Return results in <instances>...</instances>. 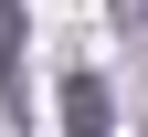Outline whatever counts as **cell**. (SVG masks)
<instances>
[{
    "label": "cell",
    "mask_w": 148,
    "mask_h": 137,
    "mask_svg": "<svg viewBox=\"0 0 148 137\" xmlns=\"http://www.w3.org/2000/svg\"><path fill=\"white\" fill-rule=\"evenodd\" d=\"M0 116L32 127V74H21V0H0Z\"/></svg>",
    "instance_id": "1"
},
{
    "label": "cell",
    "mask_w": 148,
    "mask_h": 137,
    "mask_svg": "<svg viewBox=\"0 0 148 137\" xmlns=\"http://www.w3.org/2000/svg\"><path fill=\"white\" fill-rule=\"evenodd\" d=\"M64 127H85V137H106V127H116V95H106V74H74V85H64Z\"/></svg>",
    "instance_id": "2"
},
{
    "label": "cell",
    "mask_w": 148,
    "mask_h": 137,
    "mask_svg": "<svg viewBox=\"0 0 148 137\" xmlns=\"http://www.w3.org/2000/svg\"><path fill=\"white\" fill-rule=\"evenodd\" d=\"M116 21H127V32H148V0H116Z\"/></svg>",
    "instance_id": "3"
}]
</instances>
